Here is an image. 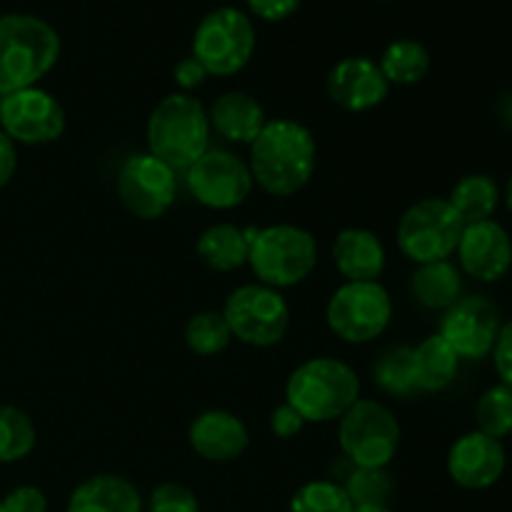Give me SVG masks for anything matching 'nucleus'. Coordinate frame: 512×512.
Masks as SVG:
<instances>
[{
  "label": "nucleus",
  "instance_id": "f257e3e1",
  "mask_svg": "<svg viewBox=\"0 0 512 512\" xmlns=\"http://www.w3.org/2000/svg\"><path fill=\"white\" fill-rule=\"evenodd\" d=\"M315 138L303 123L275 118L265 123L250 143V175L253 183L275 198H290L310 183L315 173Z\"/></svg>",
  "mask_w": 512,
  "mask_h": 512
},
{
  "label": "nucleus",
  "instance_id": "f03ea898",
  "mask_svg": "<svg viewBox=\"0 0 512 512\" xmlns=\"http://www.w3.org/2000/svg\"><path fill=\"white\" fill-rule=\"evenodd\" d=\"M58 58L60 35L43 18L25 13L0 18V95L35 88Z\"/></svg>",
  "mask_w": 512,
  "mask_h": 512
},
{
  "label": "nucleus",
  "instance_id": "7ed1b4c3",
  "mask_svg": "<svg viewBox=\"0 0 512 512\" xmlns=\"http://www.w3.org/2000/svg\"><path fill=\"white\" fill-rule=\"evenodd\" d=\"M360 400V378L338 358H310L290 373L285 403L305 423H333Z\"/></svg>",
  "mask_w": 512,
  "mask_h": 512
},
{
  "label": "nucleus",
  "instance_id": "20e7f679",
  "mask_svg": "<svg viewBox=\"0 0 512 512\" xmlns=\"http://www.w3.org/2000/svg\"><path fill=\"white\" fill-rule=\"evenodd\" d=\"M145 138L150 155L173 170H188L210 150L208 110L188 93L168 95L150 113Z\"/></svg>",
  "mask_w": 512,
  "mask_h": 512
},
{
  "label": "nucleus",
  "instance_id": "39448f33",
  "mask_svg": "<svg viewBox=\"0 0 512 512\" xmlns=\"http://www.w3.org/2000/svg\"><path fill=\"white\" fill-rule=\"evenodd\" d=\"M248 263L268 288H293L318 265V243L313 233L298 225H268L250 230Z\"/></svg>",
  "mask_w": 512,
  "mask_h": 512
},
{
  "label": "nucleus",
  "instance_id": "423d86ee",
  "mask_svg": "<svg viewBox=\"0 0 512 512\" xmlns=\"http://www.w3.org/2000/svg\"><path fill=\"white\" fill-rule=\"evenodd\" d=\"M255 25L238 8H215L200 20L193 35V58L208 75H235L255 53Z\"/></svg>",
  "mask_w": 512,
  "mask_h": 512
},
{
  "label": "nucleus",
  "instance_id": "0eeeda50",
  "mask_svg": "<svg viewBox=\"0 0 512 512\" xmlns=\"http://www.w3.org/2000/svg\"><path fill=\"white\" fill-rule=\"evenodd\" d=\"M463 220L445 198H425L410 205L398 223V245L413 263H438L458 250Z\"/></svg>",
  "mask_w": 512,
  "mask_h": 512
},
{
  "label": "nucleus",
  "instance_id": "6e6552de",
  "mask_svg": "<svg viewBox=\"0 0 512 512\" xmlns=\"http://www.w3.org/2000/svg\"><path fill=\"white\" fill-rule=\"evenodd\" d=\"M338 438L355 468H388L400 448V423L378 400H358L340 418Z\"/></svg>",
  "mask_w": 512,
  "mask_h": 512
},
{
  "label": "nucleus",
  "instance_id": "1a4fd4ad",
  "mask_svg": "<svg viewBox=\"0 0 512 512\" xmlns=\"http://www.w3.org/2000/svg\"><path fill=\"white\" fill-rule=\"evenodd\" d=\"M233 338L255 348H273L290 328V308L283 295L268 285H240L223 308Z\"/></svg>",
  "mask_w": 512,
  "mask_h": 512
},
{
  "label": "nucleus",
  "instance_id": "9d476101",
  "mask_svg": "<svg viewBox=\"0 0 512 512\" xmlns=\"http://www.w3.org/2000/svg\"><path fill=\"white\" fill-rule=\"evenodd\" d=\"M325 320H328V328L345 343H370L388 330L393 320V300L378 280L345 283L330 295Z\"/></svg>",
  "mask_w": 512,
  "mask_h": 512
},
{
  "label": "nucleus",
  "instance_id": "9b49d317",
  "mask_svg": "<svg viewBox=\"0 0 512 512\" xmlns=\"http://www.w3.org/2000/svg\"><path fill=\"white\" fill-rule=\"evenodd\" d=\"M178 193L175 170L150 153L130 155L118 173V198L140 220H158Z\"/></svg>",
  "mask_w": 512,
  "mask_h": 512
},
{
  "label": "nucleus",
  "instance_id": "f8f14e48",
  "mask_svg": "<svg viewBox=\"0 0 512 512\" xmlns=\"http://www.w3.org/2000/svg\"><path fill=\"white\" fill-rule=\"evenodd\" d=\"M0 130L13 143L48 145L65 133V110L43 88H25L0 100Z\"/></svg>",
  "mask_w": 512,
  "mask_h": 512
},
{
  "label": "nucleus",
  "instance_id": "ddd939ff",
  "mask_svg": "<svg viewBox=\"0 0 512 512\" xmlns=\"http://www.w3.org/2000/svg\"><path fill=\"white\" fill-rule=\"evenodd\" d=\"M188 190L200 205L213 210H233L245 203L253 190L248 163L228 150H208L188 168Z\"/></svg>",
  "mask_w": 512,
  "mask_h": 512
},
{
  "label": "nucleus",
  "instance_id": "4468645a",
  "mask_svg": "<svg viewBox=\"0 0 512 512\" xmlns=\"http://www.w3.org/2000/svg\"><path fill=\"white\" fill-rule=\"evenodd\" d=\"M500 328L503 323L493 300L485 295H468L445 310L438 335L460 360H480L493 353Z\"/></svg>",
  "mask_w": 512,
  "mask_h": 512
},
{
  "label": "nucleus",
  "instance_id": "2eb2a0df",
  "mask_svg": "<svg viewBox=\"0 0 512 512\" xmlns=\"http://www.w3.org/2000/svg\"><path fill=\"white\" fill-rule=\"evenodd\" d=\"M508 468V453L503 443L490 435L465 433L448 453V473L455 485L465 490H488L503 478Z\"/></svg>",
  "mask_w": 512,
  "mask_h": 512
},
{
  "label": "nucleus",
  "instance_id": "dca6fc26",
  "mask_svg": "<svg viewBox=\"0 0 512 512\" xmlns=\"http://www.w3.org/2000/svg\"><path fill=\"white\" fill-rule=\"evenodd\" d=\"M460 268L480 283H498L512 265V240L508 230L495 220L465 225L458 243Z\"/></svg>",
  "mask_w": 512,
  "mask_h": 512
},
{
  "label": "nucleus",
  "instance_id": "f3484780",
  "mask_svg": "<svg viewBox=\"0 0 512 512\" xmlns=\"http://www.w3.org/2000/svg\"><path fill=\"white\" fill-rule=\"evenodd\" d=\"M390 83L375 60L365 55L343 58L328 73V95L335 105L350 113L373 110L388 98Z\"/></svg>",
  "mask_w": 512,
  "mask_h": 512
},
{
  "label": "nucleus",
  "instance_id": "a211bd4d",
  "mask_svg": "<svg viewBox=\"0 0 512 512\" xmlns=\"http://www.w3.org/2000/svg\"><path fill=\"white\" fill-rule=\"evenodd\" d=\"M190 448L208 463H230L248 450L250 435L243 420L228 410H205L188 430Z\"/></svg>",
  "mask_w": 512,
  "mask_h": 512
},
{
  "label": "nucleus",
  "instance_id": "6ab92c4d",
  "mask_svg": "<svg viewBox=\"0 0 512 512\" xmlns=\"http://www.w3.org/2000/svg\"><path fill=\"white\" fill-rule=\"evenodd\" d=\"M333 263L345 283H375L385 270V248L370 230L345 228L333 243Z\"/></svg>",
  "mask_w": 512,
  "mask_h": 512
},
{
  "label": "nucleus",
  "instance_id": "aec40b11",
  "mask_svg": "<svg viewBox=\"0 0 512 512\" xmlns=\"http://www.w3.org/2000/svg\"><path fill=\"white\" fill-rule=\"evenodd\" d=\"M208 123L210 130H215L228 143L250 145L265 128L268 118H265L263 105L253 95L243 93V90H230L210 105Z\"/></svg>",
  "mask_w": 512,
  "mask_h": 512
},
{
  "label": "nucleus",
  "instance_id": "412c9836",
  "mask_svg": "<svg viewBox=\"0 0 512 512\" xmlns=\"http://www.w3.org/2000/svg\"><path fill=\"white\" fill-rule=\"evenodd\" d=\"M65 512H143V498L120 475H95L73 490Z\"/></svg>",
  "mask_w": 512,
  "mask_h": 512
},
{
  "label": "nucleus",
  "instance_id": "4be33fe9",
  "mask_svg": "<svg viewBox=\"0 0 512 512\" xmlns=\"http://www.w3.org/2000/svg\"><path fill=\"white\" fill-rule=\"evenodd\" d=\"M195 250L210 270L230 273V270H238L240 265L248 263L250 230L238 228L233 223L210 225L208 230L200 233Z\"/></svg>",
  "mask_w": 512,
  "mask_h": 512
},
{
  "label": "nucleus",
  "instance_id": "5701e85b",
  "mask_svg": "<svg viewBox=\"0 0 512 512\" xmlns=\"http://www.w3.org/2000/svg\"><path fill=\"white\" fill-rule=\"evenodd\" d=\"M410 293L423 308L448 310L463 295V278L450 260L418 265L410 278Z\"/></svg>",
  "mask_w": 512,
  "mask_h": 512
},
{
  "label": "nucleus",
  "instance_id": "b1692460",
  "mask_svg": "<svg viewBox=\"0 0 512 512\" xmlns=\"http://www.w3.org/2000/svg\"><path fill=\"white\" fill-rule=\"evenodd\" d=\"M415 383L423 393H440L458 378L460 358L440 335H430L418 348H413Z\"/></svg>",
  "mask_w": 512,
  "mask_h": 512
},
{
  "label": "nucleus",
  "instance_id": "393cba45",
  "mask_svg": "<svg viewBox=\"0 0 512 512\" xmlns=\"http://www.w3.org/2000/svg\"><path fill=\"white\" fill-rule=\"evenodd\" d=\"M448 203L463 220V225L483 223V220H493L495 210L500 205V188L490 175L485 173H470L463 175L458 183L450 190Z\"/></svg>",
  "mask_w": 512,
  "mask_h": 512
},
{
  "label": "nucleus",
  "instance_id": "a878e982",
  "mask_svg": "<svg viewBox=\"0 0 512 512\" xmlns=\"http://www.w3.org/2000/svg\"><path fill=\"white\" fill-rule=\"evenodd\" d=\"M378 65L390 85H415L428 75L430 53L418 40L403 38L385 48Z\"/></svg>",
  "mask_w": 512,
  "mask_h": 512
},
{
  "label": "nucleus",
  "instance_id": "bb28decb",
  "mask_svg": "<svg viewBox=\"0 0 512 512\" xmlns=\"http://www.w3.org/2000/svg\"><path fill=\"white\" fill-rule=\"evenodd\" d=\"M373 378L385 393L395 395V398H410L413 393H418L413 348L393 345V348L383 350L373 365Z\"/></svg>",
  "mask_w": 512,
  "mask_h": 512
},
{
  "label": "nucleus",
  "instance_id": "cd10ccee",
  "mask_svg": "<svg viewBox=\"0 0 512 512\" xmlns=\"http://www.w3.org/2000/svg\"><path fill=\"white\" fill-rule=\"evenodd\" d=\"M35 425L23 410L0 405V463H18L35 448Z\"/></svg>",
  "mask_w": 512,
  "mask_h": 512
},
{
  "label": "nucleus",
  "instance_id": "c85d7f7f",
  "mask_svg": "<svg viewBox=\"0 0 512 512\" xmlns=\"http://www.w3.org/2000/svg\"><path fill=\"white\" fill-rule=\"evenodd\" d=\"M230 340H233V333H230L223 313H218V310L195 313L188 320V325H185V345L195 355H203V358L220 355L223 350H228Z\"/></svg>",
  "mask_w": 512,
  "mask_h": 512
},
{
  "label": "nucleus",
  "instance_id": "c756f323",
  "mask_svg": "<svg viewBox=\"0 0 512 512\" xmlns=\"http://www.w3.org/2000/svg\"><path fill=\"white\" fill-rule=\"evenodd\" d=\"M475 423L480 433L500 440L512 435V388L508 385H493L480 395L475 405Z\"/></svg>",
  "mask_w": 512,
  "mask_h": 512
},
{
  "label": "nucleus",
  "instance_id": "7c9ffc66",
  "mask_svg": "<svg viewBox=\"0 0 512 512\" xmlns=\"http://www.w3.org/2000/svg\"><path fill=\"white\" fill-rule=\"evenodd\" d=\"M343 490L355 505H388L393 498V475L385 468H350L343 478Z\"/></svg>",
  "mask_w": 512,
  "mask_h": 512
},
{
  "label": "nucleus",
  "instance_id": "2f4dec72",
  "mask_svg": "<svg viewBox=\"0 0 512 512\" xmlns=\"http://www.w3.org/2000/svg\"><path fill=\"white\" fill-rule=\"evenodd\" d=\"M288 512H353V503L335 480H310L295 490Z\"/></svg>",
  "mask_w": 512,
  "mask_h": 512
},
{
  "label": "nucleus",
  "instance_id": "473e14b6",
  "mask_svg": "<svg viewBox=\"0 0 512 512\" xmlns=\"http://www.w3.org/2000/svg\"><path fill=\"white\" fill-rule=\"evenodd\" d=\"M148 512H200V503L185 485L163 483L150 493Z\"/></svg>",
  "mask_w": 512,
  "mask_h": 512
},
{
  "label": "nucleus",
  "instance_id": "72a5a7b5",
  "mask_svg": "<svg viewBox=\"0 0 512 512\" xmlns=\"http://www.w3.org/2000/svg\"><path fill=\"white\" fill-rule=\"evenodd\" d=\"M5 512H48V498L35 485H20L3 500Z\"/></svg>",
  "mask_w": 512,
  "mask_h": 512
},
{
  "label": "nucleus",
  "instance_id": "f704fd0d",
  "mask_svg": "<svg viewBox=\"0 0 512 512\" xmlns=\"http://www.w3.org/2000/svg\"><path fill=\"white\" fill-rule=\"evenodd\" d=\"M493 360L495 370H498V378L503 380V385L512 388V320L500 328L498 340H495L493 348Z\"/></svg>",
  "mask_w": 512,
  "mask_h": 512
},
{
  "label": "nucleus",
  "instance_id": "c9c22d12",
  "mask_svg": "<svg viewBox=\"0 0 512 512\" xmlns=\"http://www.w3.org/2000/svg\"><path fill=\"white\" fill-rule=\"evenodd\" d=\"M303 428H305V420L300 418L298 410L288 403L278 405V408L273 410V415H270V430H273L275 438L280 440L295 438Z\"/></svg>",
  "mask_w": 512,
  "mask_h": 512
},
{
  "label": "nucleus",
  "instance_id": "e433bc0d",
  "mask_svg": "<svg viewBox=\"0 0 512 512\" xmlns=\"http://www.w3.org/2000/svg\"><path fill=\"white\" fill-rule=\"evenodd\" d=\"M250 8V13L260 20H268V23H278V20L290 18L295 10L300 8L303 0H245Z\"/></svg>",
  "mask_w": 512,
  "mask_h": 512
},
{
  "label": "nucleus",
  "instance_id": "4c0bfd02",
  "mask_svg": "<svg viewBox=\"0 0 512 512\" xmlns=\"http://www.w3.org/2000/svg\"><path fill=\"white\" fill-rule=\"evenodd\" d=\"M173 78H175V83L183 88V93H188V90L200 88V85L205 83V78H208V70H205L203 65L193 58V55H188V58H183L178 65H175Z\"/></svg>",
  "mask_w": 512,
  "mask_h": 512
},
{
  "label": "nucleus",
  "instance_id": "58836bf2",
  "mask_svg": "<svg viewBox=\"0 0 512 512\" xmlns=\"http://www.w3.org/2000/svg\"><path fill=\"white\" fill-rule=\"evenodd\" d=\"M15 168H18V153H15V143L8 135L0 130V190L13 180Z\"/></svg>",
  "mask_w": 512,
  "mask_h": 512
},
{
  "label": "nucleus",
  "instance_id": "ea45409f",
  "mask_svg": "<svg viewBox=\"0 0 512 512\" xmlns=\"http://www.w3.org/2000/svg\"><path fill=\"white\" fill-rule=\"evenodd\" d=\"M353 512H393L388 505H355Z\"/></svg>",
  "mask_w": 512,
  "mask_h": 512
},
{
  "label": "nucleus",
  "instance_id": "a19ab883",
  "mask_svg": "<svg viewBox=\"0 0 512 512\" xmlns=\"http://www.w3.org/2000/svg\"><path fill=\"white\" fill-rule=\"evenodd\" d=\"M505 203H508V210L512 213V175H510L508 185H505Z\"/></svg>",
  "mask_w": 512,
  "mask_h": 512
},
{
  "label": "nucleus",
  "instance_id": "79ce46f5",
  "mask_svg": "<svg viewBox=\"0 0 512 512\" xmlns=\"http://www.w3.org/2000/svg\"><path fill=\"white\" fill-rule=\"evenodd\" d=\"M0 512H5V508H3V500H0Z\"/></svg>",
  "mask_w": 512,
  "mask_h": 512
}]
</instances>
